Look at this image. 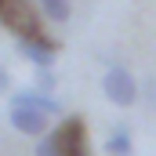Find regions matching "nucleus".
<instances>
[{"label": "nucleus", "mask_w": 156, "mask_h": 156, "mask_svg": "<svg viewBox=\"0 0 156 156\" xmlns=\"http://www.w3.org/2000/svg\"><path fill=\"white\" fill-rule=\"evenodd\" d=\"M55 83H58V76H55V69H37V91H44V94H51V91H55Z\"/></svg>", "instance_id": "nucleus-9"}, {"label": "nucleus", "mask_w": 156, "mask_h": 156, "mask_svg": "<svg viewBox=\"0 0 156 156\" xmlns=\"http://www.w3.org/2000/svg\"><path fill=\"white\" fill-rule=\"evenodd\" d=\"M40 11H44L51 22H69L73 4H69V0H40Z\"/></svg>", "instance_id": "nucleus-7"}, {"label": "nucleus", "mask_w": 156, "mask_h": 156, "mask_svg": "<svg viewBox=\"0 0 156 156\" xmlns=\"http://www.w3.org/2000/svg\"><path fill=\"white\" fill-rule=\"evenodd\" d=\"M102 91H105V98H109L113 105H120V109H127V105L138 102V83H134V76H131L123 66H109V69H105Z\"/></svg>", "instance_id": "nucleus-1"}, {"label": "nucleus", "mask_w": 156, "mask_h": 156, "mask_svg": "<svg viewBox=\"0 0 156 156\" xmlns=\"http://www.w3.org/2000/svg\"><path fill=\"white\" fill-rule=\"evenodd\" d=\"M58 138H62V156H91V145H87V127L80 116H69L62 127H58Z\"/></svg>", "instance_id": "nucleus-3"}, {"label": "nucleus", "mask_w": 156, "mask_h": 156, "mask_svg": "<svg viewBox=\"0 0 156 156\" xmlns=\"http://www.w3.org/2000/svg\"><path fill=\"white\" fill-rule=\"evenodd\" d=\"M7 116H11V127H15V131H22V134H29V138H44V134H47V116H40L33 109H11Z\"/></svg>", "instance_id": "nucleus-5"}, {"label": "nucleus", "mask_w": 156, "mask_h": 156, "mask_svg": "<svg viewBox=\"0 0 156 156\" xmlns=\"http://www.w3.org/2000/svg\"><path fill=\"white\" fill-rule=\"evenodd\" d=\"M11 109H33L40 116H62V102L58 98H51V94H44V91H18V94H11Z\"/></svg>", "instance_id": "nucleus-2"}, {"label": "nucleus", "mask_w": 156, "mask_h": 156, "mask_svg": "<svg viewBox=\"0 0 156 156\" xmlns=\"http://www.w3.org/2000/svg\"><path fill=\"white\" fill-rule=\"evenodd\" d=\"M105 153H109V156H131V153H134V138H131L127 127L109 131V138H105Z\"/></svg>", "instance_id": "nucleus-6"}, {"label": "nucleus", "mask_w": 156, "mask_h": 156, "mask_svg": "<svg viewBox=\"0 0 156 156\" xmlns=\"http://www.w3.org/2000/svg\"><path fill=\"white\" fill-rule=\"evenodd\" d=\"M7 87H11V76H7V69H4V66H0V94H4V91H7Z\"/></svg>", "instance_id": "nucleus-10"}, {"label": "nucleus", "mask_w": 156, "mask_h": 156, "mask_svg": "<svg viewBox=\"0 0 156 156\" xmlns=\"http://www.w3.org/2000/svg\"><path fill=\"white\" fill-rule=\"evenodd\" d=\"M18 51H22L37 69H51V66H55V55H58V44L40 33V37H22L18 40Z\"/></svg>", "instance_id": "nucleus-4"}, {"label": "nucleus", "mask_w": 156, "mask_h": 156, "mask_svg": "<svg viewBox=\"0 0 156 156\" xmlns=\"http://www.w3.org/2000/svg\"><path fill=\"white\" fill-rule=\"evenodd\" d=\"M149 102H153V105H156V80H153V83H149Z\"/></svg>", "instance_id": "nucleus-11"}, {"label": "nucleus", "mask_w": 156, "mask_h": 156, "mask_svg": "<svg viewBox=\"0 0 156 156\" xmlns=\"http://www.w3.org/2000/svg\"><path fill=\"white\" fill-rule=\"evenodd\" d=\"M4 4H7V0H0V7H4Z\"/></svg>", "instance_id": "nucleus-12"}, {"label": "nucleus", "mask_w": 156, "mask_h": 156, "mask_svg": "<svg viewBox=\"0 0 156 156\" xmlns=\"http://www.w3.org/2000/svg\"><path fill=\"white\" fill-rule=\"evenodd\" d=\"M37 156H62V138H58V127H55V131H47V134L37 142Z\"/></svg>", "instance_id": "nucleus-8"}]
</instances>
